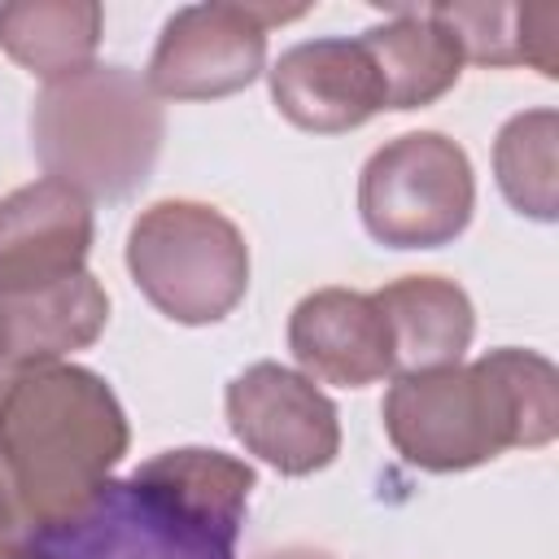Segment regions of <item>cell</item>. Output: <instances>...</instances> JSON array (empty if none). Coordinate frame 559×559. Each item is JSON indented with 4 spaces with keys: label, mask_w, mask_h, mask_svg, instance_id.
<instances>
[{
    "label": "cell",
    "mask_w": 559,
    "mask_h": 559,
    "mask_svg": "<svg viewBox=\"0 0 559 559\" xmlns=\"http://www.w3.org/2000/svg\"><path fill=\"white\" fill-rule=\"evenodd\" d=\"M127 445V415L96 371H13L0 393V528L35 537L70 520L105 489Z\"/></svg>",
    "instance_id": "cell-1"
},
{
    "label": "cell",
    "mask_w": 559,
    "mask_h": 559,
    "mask_svg": "<svg viewBox=\"0 0 559 559\" xmlns=\"http://www.w3.org/2000/svg\"><path fill=\"white\" fill-rule=\"evenodd\" d=\"M253 467L223 450H166L31 537L35 559H236Z\"/></svg>",
    "instance_id": "cell-2"
},
{
    "label": "cell",
    "mask_w": 559,
    "mask_h": 559,
    "mask_svg": "<svg viewBox=\"0 0 559 559\" xmlns=\"http://www.w3.org/2000/svg\"><path fill=\"white\" fill-rule=\"evenodd\" d=\"M384 432L419 472H467L502 450H537L559 432V371L533 349H489L476 362L397 376Z\"/></svg>",
    "instance_id": "cell-3"
},
{
    "label": "cell",
    "mask_w": 559,
    "mask_h": 559,
    "mask_svg": "<svg viewBox=\"0 0 559 559\" xmlns=\"http://www.w3.org/2000/svg\"><path fill=\"white\" fill-rule=\"evenodd\" d=\"M166 114L127 66H83L44 83L31 109V144L48 179L83 201H122L144 188L162 153Z\"/></svg>",
    "instance_id": "cell-4"
},
{
    "label": "cell",
    "mask_w": 559,
    "mask_h": 559,
    "mask_svg": "<svg viewBox=\"0 0 559 559\" xmlns=\"http://www.w3.org/2000/svg\"><path fill=\"white\" fill-rule=\"evenodd\" d=\"M135 288L175 323L227 319L249 288V245L240 227L205 201H157L127 236Z\"/></svg>",
    "instance_id": "cell-5"
},
{
    "label": "cell",
    "mask_w": 559,
    "mask_h": 559,
    "mask_svg": "<svg viewBox=\"0 0 559 559\" xmlns=\"http://www.w3.org/2000/svg\"><path fill=\"white\" fill-rule=\"evenodd\" d=\"M476 205L467 153L441 131H406L376 148L358 179V214L389 249H437L463 236Z\"/></svg>",
    "instance_id": "cell-6"
},
{
    "label": "cell",
    "mask_w": 559,
    "mask_h": 559,
    "mask_svg": "<svg viewBox=\"0 0 559 559\" xmlns=\"http://www.w3.org/2000/svg\"><path fill=\"white\" fill-rule=\"evenodd\" d=\"M306 9L258 4H188L175 9L148 57V92L157 100H218L249 87L266 70V31Z\"/></svg>",
    "instance_id": "cell-7"
},
{
    "label": "cell",
    "mask_w": 559,
    "mask_h": 559,
    "mask_svg": "<svg viewBox=\"0 0 559 559\" xmlns=\"http://www.w3.org/2000/svg\"><path fill=\"white\" fill-rule=\"evenodd\" d=\"M227 424L236 441L280 476L323 472L341 454L332 397L280 362H253L227 384Z\"/></svg>",
    "instance_id": "cell-8"
},
{
    "label": "cell",
    "mask_w": 559,
    "mask_h": 559,
    "mask_svg": "<svg viewBox=\"0 0 559 559\" xmlns=\"http://www.w3.org/2000/svg\"><path fill=\"white\" fill-rule=\"evenodd\" d=\"M92 231V205L57 179H35L9 192L0 201V297L79 275Z\"/></svg>",
    "instance_id": "cell-9"
},
{
    "label": "cell",
    "mask_w": 559,
    "mask_h": 559,
    "mask_svg": "<svg viewBox=\"0 0 559 559\" xmlns=\"http://www.w3.org/2000/svg\"><path fill=\"white\" fill-rule=\"evenodd\" d=\"M275 109L314 135H341L384 109V83L362 39H306L271 66Z\"/></svg>",
    "instance_id": "cell-10"
},
{
    "label": "cell",
    "mask_w": 559,
    "mask_h": 559,
    "mask_svg": "<svg viewBox=\"0 0 559 559\" xmlns=\"http://www.w3.org/2000/svg\"><path fill=\"white\" fill-rule=\"evenodd\" d=\"M288 349L306 380L362 389L393 376L389 323L371 293L319 288L301 297L288 314Z\"/></svg>",
    "instance_id": "cell-11"
},
{
    "label": "cell",
    "mask_w": 559,
    "mask_h": 559,
    "mask_svg": "<svg viewBox=\"0 0 559 559\" xmlns=\"http://www.w3.org/2000/svg\"><path fill=\"white\" fill-rule=\"evenodd\" d=\"M109 323V297L92 271L57 280L35 293L0 297V362L9 371L61 362L87 349Z\"/></svg>",
    "instance_id": "cell-12"
},
{
    "label": "cell",
    "mask_w": 559,
    "mask_h": 559,
    "mask_svg": "<svg viewBox=\"0 0 559 559\" xmlns=\"http://www.w3.org/2000/svg\"><path fill=\"white\" fill-rule=\"evenodd\" d=\"M393 341V376L454 367L476 332V310L454 280L402 275L371 293Z\"/></svg>",
    "instance_id": "cell-13"
},
{
    "label": "cell",
    "mask_w": 559,
    "mask_h": 559,
    "mask_svg": "<svg viewBox=\"0 0 559 559\" xmlns=\"http://www.w3.org/2000/svg\"><path fill=\"white\" fill-rule=\"evenodd\" d=\"M358 39L384 83V109H424L463 74V48L432 9H397Z\"/></svg>",
    "instance_id": "cell-14"
},
{
    "label": "cell",
    "mask_w": 559,
    "mask_h": 559,
    "mask_svg": "<svg viewBox=\"0 0 559 559\" xmlns=\"http://www.w3.org/2000/svg\"><path fill=\"white\" fill-rule=\"evenodd\" d=\"M105 9L96 0H9L0 4V48L39 79L92 66Z\"/></svg>",
    "instance_id": "cell-15"
},
{
    "label": "cell",
    "mask_w": 559,
    "mask_h": 559,
    "mask_svg": "<svg viewBox=\"0 0 559 559\" xmlns=\"http://www.w3.org/2000/svg\"><path fill=\"white\" fill-rule=\"evenodd\" d=\"M432 17L459 39L463 61L476 66H537L546 79L559 74L555 4H428Z\"/></svg>",
    "instance_id": "cell-16"
},
{
    "label": "cell",
    "mask_w": 559,
    "mask_h": 559,
    "mask_svg": "<svg viewBox=\"0 0 559 559\" xmlns=\"http://www.w3.org/2000/svg\"><path fill=\"white\" fill-rule=\"evenodd\" d=\"M555 144H559L555 109H524L507 118L493 140V175H498L502 197L537 223H555L559 214Z\"/></svg>",
    "instance_id": "cell-17"
},
{
    "label": "cell",
    "mask_w": 559,
    "mask_h": 559,
    "mask_svg": "<svg viewBox=\"0 0 559 559\" xmlns=\"http://www.w3.org/2000/svg\"><path fill=\"white\" fill-rule=\"evenodd\" d=\"M0 559H35L31 555V537H13L0 528Z\"/></svg>",
    "instance_id": "cell-18"
},
{
    "label": "cell",
    "mask_w": 559,
    "mask_h": 559,
    "mask_svg": "<svg viewBox=\"0 0 559 559\" xmlns=\"http://www.w3.org/2000/svg\"><path fill=\"white\" fill-rule=\"evenodd\" d=\"M258 559H332V555L314 546H280V550H262Z\"/></svg>",
    "instance_id": "cell-19"
},
{
    "label": "cell",
    "mask_w": 559,
    "mask_h": 559,
    "mask_svg": "<svg viewBox=\"0 0 559 559\" xmlns=\"http://www.w3.org/2000/svg\"><path fill=\"white\" fill-rule=\"evenodd\" d=\"M9 380H13V371H9L4 362H0V393H4V384H9Z\"/></svg>",
    "instance_id": "cell-20"
}]
</instances>
